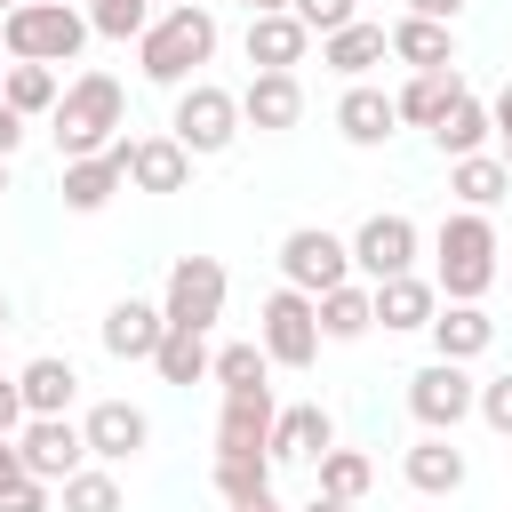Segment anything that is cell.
<instances>
[{
	"instance_id": "obj_46",
	"label": "cell",
	"mask_w": 512,
	"mask_h": 512,
	"mask_svg": "<svg viewBox=\"0 0 512 512\" xmlns=\"http://www.w3.org/2000/svg\"><path fill=\"white\" fill-rule=\"evenodd\" d=\"M240 8H248V16H280L288 0H240Z\"/></svg>"
},
{
	"instance_id": "obj_35",
	"label": "cell",
	"mask_w": 512,
	"mask_h": 512,
	"mask_svg": "<svg viewBox=\"0 0 512 512\" xmlns=\"http://www.w3.org/2000/svg\"><path fill=\"white\" fill-rule=\"evenodd\" d=\"M376 488V464L360 456V448H328L320 456V496H336V504H360Z\"/></svg>"
},
{
	"instance_id": "obj_4",
	"label": "cell",
	"mask_w": 512,
	"mask_h": 512,
	"mask_svg": "<svg viewBox=\"0 0 512 512\" xmlns=\"http://www.w3.org/2000/svg\"><path fill=\"white\" fill-rule=\"evenodd\" d=\"M0 48H8V64H72L88 48V8L24 0V8L0 16Z\"/></svg>"
},
{
	"instance_id": "obj_14",
	"label": "cell",
	"mask_w": 512,
	"mask_h": 512,
	"mask_svg": "<svg viewBox=\"0 0 512 512\" xmlns=\"http://www.w3.org/2000/svg\"><path fill=\"white\" fill-rule=\"evenodd\" d=\"M272 424H280L272 392H232L216 416V456H272Z\"/></svg>"
},
{
	"instance_id": "obj_42",
	"label": "cell",
	"mask_w": 512,
	"mask_h": 512,
	"mask_svg": "<svg viewBox=\"0 0 512 512\" xmlns=\"http://www.w3.org/2000/svg\"><path fill=\"white\" fill-rule=\"evenodd\" d=\"M16 144H24V112L0 96V160H16Z\"/></svg>"
},
{
	"instance_id": "obj_33",
	"label": "cell",
	"mask_w": 512,
	"mask_h": 512,
	"mask_svg": "<svg viewBox=\"0 0 512 512\" xmlns=\"http://www.w3.org/2000/svg\"><path fill=\"white\" fill-rule=\"evenodd\" d=\"M208 376L224 384V400H232V392H272V384H264V376H272V352H264V344H224Z\"/></svg>"
},
{
	"instance_id": "obj_19",
	"label": "cell",
	"mask_w": 512,
	"mask_h": 512,
	"mask_svg": "<svg viewBox=\"0 0 512 512\" xmlns=\"http://www.w3.org/2000/svg\"><path fill=\"white\" fill-rule=\"evenodd\" d=\"M400 472H408L416 496H456V488H464V448H456V432H424V440L400 456Z\"/></svg>"
},
{
	"instance_id": "obj_25",
	"label": "cell",
	"mask_w": 512,
	"mask_h": 512,
	"mask_svg": "<svg viewBox=\"0 0 512 512\" xmlns=\"http://www.w3.org/2000/svg\"><path fill=\"white\" fill-rule=\"evenodd\" d=\"M392 56H400L408 72H448V64H456V32H448V24H424V16H400V24H392Z\"/></svg>"
},
{
	"instance_id": "obj_2",
	"label": "cell",
	"mask_w": 512,
	"mask_h": 512,
	"mask_svg": "<svg viewBox=\"0 0 512 512\" xmlns=\"http://www.w3.org/2000/svg\"><path fill=\"white\" fill-rule=\"evenodd\" d=\"M120 120H128V88H120L112 72H80V80L56 96V112H48L56 160H96V152H112V144H120Z\"/></svg>"
},
{
	"instance_id": "obj_18",
	"label": "cell",
	"mask_w": 512,
	"mask_h": 512,
	"mask_svg": "<svg viewBox=\"0 0 512 512\" xmlns=\"http://www.w3.org/2000/svg\"><path fill=\"white\" fill-rule=\"evenodd\" d=\"M488 344H496V320H488L480 304H440V312H432V360L472 368Z\"/></svg>"
},
{
	"instance_id": "obj_29",
	"label": "cell",
	"mask_w": 512,
	"mask_h": 512,
	"mask_svg": "<svg viewBox=\"0 0 512 512\" xmlns=\"http://www.w3.org/2000/svg\"><path fill=\"white\" fill-rule=\"evenodd\" d=\"M432 312H440V288H432V280H416V272H400V280H384V288H376V320H384V328H400V336H408V328H432Z\"/></svg>"
},
{
	"instance_id": "obj_28",
	"label": "cell",
	"mask_w": 512,
	"mask_h": 512,
	"mask_svg": "<svg viewBox=\"0 0 512 512\" xmlns=\"http://www.w3.org/2000/svg\"><path fill=\"white\" fill-rule=\"evenodd\" d=\"M448 192H456V208H496L504 192H512V168L496 160V152H472V160H448Z\"/></svg>"
},
{
	"instance_id": "obj_15",
	"label": "cell",
	"mask_w": 512,
	"mask_h": 512,
	"mask_svg": "<svg viewBox=\"0 0 512 512\" xmlns=\"http://www.w3.org/2000/svg\"><path fill=\"white\" fill-rule=\"evenodd\" d=\"M240 120L264 128V136L296 128V120H304V80H296V72H256V80L240 88Z\"/></svg>"
},
{
	"instance_id": "obj_40",
	"label": "cell",
	"mask_w": 512,
	"mask_h": 512,
	"mask_svg": "<svg viewBox=\"0 0 512 512\" xmlns=\"http://www.w3.org/2000/svg\"><path fill=\"white\" fill-rule=\"evenodd\" d=\"M48 504H56V488H48V480H16V488L0 496V512H48Z\"/></svg>"
},
{
	"instance_id": "obj_30",
	"label": "cell",
	"mask_w": 512,
	"mask_h": 512,
	"mask_svg": "<svg viewBox=\"0 0 512 512\" xmlns=\"http://www.w3.org/2000/svg\"><path fill=\"white\" fill-rule=\"evenodd\" d=\"M368 328H376V288L344 280V288L320 296V336H328V344H360Z\"/></svg>"
},
{
	"instance_id": "obj_48",
	"label": "cell",
	"mask_w": 512,
	"mask_h": 512,
	"mask_svg": "<svg viewBox=\"0 0 512 512\" xmlns=\"http://www.w3.org/2000/svg\"><path fill=\"white\" fill-rule=\"evenodd\" d=\"M232 512H280V496H256V504H232Z\"/></svg>"
},
{
	"instance_id": "obj_51",
	"label": "cell",
	"mask_w": 512,
	"mask_h": 512,
	"mask_svg": "<svg viewBox=\"0 0 512 512\" xmlns=\"http://www.w3.org/2000/svg\"><path fill=\"white\" fill-rule=\"evenodd\" d=\"M496 160H504V168H512V144H504V152H496Z\"/></svg>"
},
{
	"instance_id": "obj_52",
	"label": "cell",
	"mask_w": 512,
	"mask_h": 512,
	"mask_svg": "<svg viewBox=\"0 0 512 512\" xmlns=\"http://www.w3.org/2000/svg\"><path fill=\"white\" fill-rule=\"evenodd\" d=\"M168 8H200V0H168Z\"/></svg>"
},
{
	"instance_id": "obj_16",
	"label": "cell",
	"mask_w": 512,
	"mask_h": 512,
	"mask_svg": "<svg viewBox=\"0 0 512 512\" xmlns=\"http://www.w3.org/2000/svg\"><path fill=\"white\" fill-rule=\"evenodd\" d=\"M160 336H168V312L144 304V296H120V304L104 312V352H112V360H152Z\"/></svg>"
},
{
	"instance_id": "obj_12",
	"label": "cell",
	"mask_w": 512,
	"mask_h": 512,
	"mask_svg": "<svg viewBox=\"0 0 512 512\" xmlns=\"http://www.w3.org/2000/svg\"><path fill=\"white\" fill-rule=\"evenodd\" d=\"M80 440H88V456H96V464H128V456H144L152 416H144V408H128V400H96V408L80 416Z\"/></svg>"
},
{
	"instance_id": "obj_37",
	"label": "cell",
	"mask_w": 512,
	"mask_h": 512,
	"mask_svg": "<svg viewBox=\"0 0 512 512\" xmlns=\"http://www.w3.org/2000/svg\"><path fill=\"white\" fill-rule=\"evenodd\" d=\"M88 32H104V40H144V32H152V0H88Z\"/></svg>"
},
{
	"instance_id": "obj_8",
	"label": "cell",
	"mask_w": 512,
	"mask_h": 512,
	"mask_svg": "<svg viewBox=\"0 0 512 512\" xmlns=\"http://www.w3.org/2000/svg\"><path fill=\"white\" fill-rule=\"evenodd\" d=\"M280 280L304 288V296L344 288V280H352V240H336L328 224H296V232L280 240Z\"/></svg>"
},
{
	"instance_id": "obj_53",
	"label": "cell",
	"mask_w": 512,
	"mask_h": 512,
	"mask_svg": "<svg viewBox=\"0 0 512 512\" xmlns=\"http://www.w3.org/2000/svg\"><path fill=\"white\" fill-rule=\"evenodd\" d=\"M8 8H24V0H0V16H8Z\"/></svg>"
},
{
	"instance_id": "obj_17",
	"label": "cell",
	"mask_w": 512,
	"mask_h": 512,
	"mask_svg": "<svg viewBox=\"0 0 512 512\" xmlns=\"http://www.w3.org/2000/svg\"><path fill=\"white\" fill-rule=\"evenodd\" d=\"M328 448H336V424H328L320 400L280 408V424H272V464H320Z\"/></svg>"
},
{
	"instance_id": "obj_31",
	"label": "cell",
	"mask_w": 512,
	"mask_h": 512,
	"mask_svg": "<svg viewBox=\"0 0 512 512\" xmlns=\"http://www.w3.org/2000/svg\"><path fill=\"white\" fill-rule=\"evenodd\" d=\"M152 368H160V384H200V376L216 368V352H208V336L168 328V336H160V352H152Z\"/></svg>"
},
{
	"instance_id": "obj_54",
	"label": "cell",
	"mask_w": 512,
	"mask_h": 512,
	"mask_svg": "<svg viewBox=\"0 0 512 512\" xmlns=\"http://www.w3.org/2000/svg\"><path fill=\"white\" fill-rule=\"evenodd\" d=\"M0 80H8V64H0Z\"/></svg>"
},
{
	"instance_id": "obj_23",
	"label": "cell",
	"mask_w": 512,
	"mask_h": 512,
	"mask_svg": "<svg viewBox=\"0 0 512 512\" xmlns=\"http://www.w3.org/2000/svg\"><path fill=\"white\" fill-rule=\"evenodd\" d=\"M384 56H392V32L384 24H344V32L320 40V64L344 72V80H368V64H384Z\"/></svg>"
},
{
	"instance_id": "obj_21",
	"label": "cell",
	"mask_w": 512,
	"mask_h": 512,
	"mask_svg": "<svg viewBox=\"0 0 512 512\" xmlns=\"http://www.w3.org/2000/svg\"><path fill=\"white\" fill-rule=\"evenodd\" d=\"M304 48H312V32H304L288 8H280V16H248V64H256V72H296Z\"/></svg>"
},
{
	"instance_id": "obj_10",
	"label": "cell",
	"mask_w": 512,
	"mask_h": 512,
	"mask_svg": "<svg viewBox=\"0 0 512 512\" xmlns=\"http://www.w3.org/2000/svg\"><path fill=\"white\" fill-rule=\"evenodd\" d=\"M416 248H424V232H416L400 208H376V216L352 232V272H360L368 288H384V280L416 272Z\"/></svg>"
},
{
	"instance_id": "obj_27",
	"label": "cell",
	"mask_w": 512,
	"mask_h": 512,
	"mask_svg": "<svg viewBox=\"0 0 512 512\" xmlns=\"http://www.w3.org/2000/svg\"><path fill=\"white\" fill-rule=\"evenodd\" d=\"M488 136H496V120H488V96H472V88H464V96L448 104V120L432 128V144H440L448 160H472V152H488Z\"/></svg>"
},
{
	"instance_id": "obj_11",
	"label": "cell",
	"mask_w": 512,
	"mask_h": 512,
	"mask_svg": "<svg viewBox=\"0 0 512 512\" xmlns=\"http://www.w3.org/2000/svg\"><path fill=\"white\" fill-rule=\"evenodd\" d=\"M16 456H24V472H32V480L64 488V480L80 472L88 440H80V424H72V416H32V424L16 432Z\"/></svg>"
},
{
	"instance_id": "obj_45",
	"label": "cell",
	"mask_w": 512,
	"mask_h": 512,
	"mask_svg": "<svg viewBox=\"0 0 512 512\" xmlns=\"http://www.w3.org/2000/svg\"><path fill=\"white\" fill-rule=\"evenodd\" d=\"M16 480H32V472H24V456H16V440H0V496H8Z\"/></svg>"
},
{
	"instance_id": "obj_13",
	"label": "cell",
	"mask_w": 512,
	"mask_h": 512,
	"mask_svg": "<svg viewBox=\"0 0 512 512\" xmlns=\"http://www.w3.org/2000/svg\"><path fill=\"white\" fill-rule=\"evenodd\" d=\"M112 152H120V168H128L136 192H184V184H192V152H184L176 136H136V144L120 136Z\"/></svg>"
},
{
	"instance_id": "obj_39",
	"label": "cell",
	"mask_w": 512,
	"mask_h": 512,
	"mask_svg": "<svg viewBox=\"0 0 512 512\" xmlns=\"http://www.w3.org/2000/svg\"><path fill=\"white\" fill-rule=\"evenodd\" d=\"M480 424H488V432H504V440H512V368H504V376H488V384H480Z\"/></svg>"
},
{
	"instance_id": "obj_41",
	"label": "cell",
	"mask_w": 512,
	"mask_h": 512,
	"mask_svg": "<svg viewBox=\"0 0 512 512\" xmlns=\"http://www.w3.org/2000/svg\"><path fill=\"white\" fill-rule=\"evenodd\" d=\"M24 424H32V416H24V392H16V376L0 368V440H16Z\"/></svg>"
},
{
	"instance_id": "obj_24",
	"label": "cell",
	"mask_w": 512,
	"mask_h": 512,
	"mask_svg": "<svg viewBox=\"0 0 512 512\" xmlns=\"http://www.w3.org/2000/svg\"><path fill=\"white\" fill-rule=\"evenodd\" d=\"M120 184H128L120 152H96V160H64V208H72V216H96V208H104Z\"/></svg>"
},
{
	"instance_id": "obj_20",
	"label": "cell",
	"mask_w": 512,
	"mask_h": 512,
	"mask_svg": "<svg viewBox=\"0 0 512 512\" xmlns=\"http://www.w3.org/2000/svg\"><path fill=\"white\" fill-rule=\"evenodd\" d=\"M336 128H344V144H384L392 128H400V104L384 96V88H368V80H352L344 96H336Z\"/></svg>"
},
{
	"instance_id": "obj_36",
	"label": "cell",
	"mask_w": 512,
	"mask_h": 512,
	"mask_svg": "<svg viewBox=\"0 0 512 512\" xmlns=\"http://www.w3.org/2000/svg\"><path fill=\"white\" fill-rule=\"evenodd\" d=\"M56 504H64V512H120V480H112V464H96V472L80 464V472L56 488Z\"/></svg>"
},
{
	"instance_id": "obj_38",
	"label": "cell",
	"mask_w": 512,
	"mask_h": 512,
	"mask_svg": "<svg viewBox=\"0 0 512 512\" xmlns=\"http://www.w3.org/2000/svg\"><path fill=\"white\" fill-rule=\"evenodd\" d=\"M288 16L304 24V32H344V24H360V0H288Z\"/></svg>"
},
{
	"instance_id": "obj_9",
	"label": "cell",
	"mask_w": 512,
	"mask_h": 512,
	"mask_svg": "<svg viewBox=\"0 0 512 512\" xmlns=\"http://www.w3.org/2000/svg\"><path fill=\"white\" fill-rule=\"evenodd\" d=\"M408 416H416L424 432H456L464 416H480V384H472V368H456V360H424V368L408 376Z\"/></svg>"
},
{
	"instance_id": "obj_3",
	"label": "cell",
	"mask_w": 512,
	"mask_h": 512,
	"mask_svg": "<svg viewBox=\"0 0 512 512\" xmlns=\"http://www.w3.org/2000/svg\"><path fill=\"white\" fill-rule=\"evenodd\" d=\"M208 56H216V16H208V0L152 16V32L136 40V72H144L152 88H192V72H200Z\"/></svg>"
},
{
	"instance_id": "obj_43",
	"label": "cell",
	"mask_w": 512,
	"mask_h": 512,
	"mask_svg": "<svg viewBox=\"0 0 512 512\" xmlns=\"http://www.w3.org/2000/svg\"><path fill=\"white\" fill-rule=\"evenodd\" d=\"M408 16H424V24H456L464 0H408Z\"/></svg>"
},
{
	"instance_id": "obj_32",
	"label": "cell",
	"mask_w": 512,
	"mask_h": 512,
	"mask_svg": "<svg viewBox=\"0 0 512 512\" xmlns=\"http://www.w3.org/2000/svg\"><path fill=\"white\" fill-rule=\"evenodd\" d=\"M0 96L24 112V120H40V112H56V64H8V80H0Z\"/></svg>"
},
{
	"instance_id": "obj_6",
	"label": "cell",
	"mask_w": 512,
	"mask_h": 512,
	"mask_svg": "<svg viewBox=\"0 0 512 512\" xmlns=\"http://www.w3.org/2000/svg\"><path fill=\"white\" fill-rule=\"evenodd\" d=\"M256 344L272 352V368H312L320 360V296H304V288H272L264 296V312H256Z\"/></svg>"
},
{
	"instance_id": "obj_47",
	"label": "cell",
	"mask_w": 512,
	"mask_h": 512,
	"mask_svg": "<svg viewBox=\"0 0 512 512\" xmlns=\"http://www.w3.org/2000/svg\"><path fill=\"white\" fill-rule=\"evenodd\" d=\"M304 512H352V504H336V496H312V504H304Z\"/></svg>"
},
{
	"instance_id": "obj_50",
	"label": "cell",
	"mask_w": 512,
	"mask_h": 512,
	"mask_svg": "<svg viewBox=\"0 0 512 512\" xmlns=\"http://www.w3.org/2000/svg\"><path fill=\"white\" fill-rule=\"evenodd\" d=\"M0 192H8V160H0Z\"/></svg>"
},
{
	"instance_id": "obj_34",
	"label": "cell",
	"mask_w": 512,
	"mask_h": 512,
	"mask_svg": "<svg viewBox=\"0 0 512 512\" xmlns=\"http://www.w3.org/2000/svg\"><path fill=\"white\" fill-rule=\"evenodd\" d=\"M208 480L224 504H256V496H272V456H216Z\"/></svg>"
},
{
	"instance_id": "obj_44",
	"label": "cell",
	"mask_w": 512,
	"mask_h": 512,
	"mask_svg": "<svg viewBox=\"0 0 512 512\" xmlns=\"http://www.w3.org/2000/svg\"><path fill=\"white\" fill-rule=\"evenodd\" d=\"M488 120H496V136H504V144H512V80H504V88H496V96H488Z\"/></svg>"
},
{
	"instance_id": "obj_26",
	"label": "cell",
	"mask_w": 512,
	"mask_h": 512,
	"mask_svg": "<svg viewBox=\"0 0 512 512\" xmlns=\"http://www.w3.org/2000/svg\"><path fill=\"white\" fill-rule=\"evenodd\" d=\"M456 96H464V72L448 64V72H416V80H408L392 104H400V120H408V128H440Z\"/></svg>"
},
{
	"instance_id": "obj_7",
	"label": "cell",
	"mask_w": 512,
	"mask_h": 512,
	"mask_svg": "<svg viewBox=\"0 0 512 512\" xmlns=\"http://www.w3.org/2000/svg\"><path fill=\"white\" fill-rule=\"evenodd\" d=\"M224 264L216 256H176L168 264V288H160V312H168V328H184V336H208L216 320H224Z\"/></svg>"
},
{
	"instance_id": "obj_1",
	"label": "cell",
	"mask_w": 512,
	"mask_h": 512,
	"mask_svg": "<svg viewBox=\"0 0 512 512\" xmlns=\"http://www.w3.org/2000/svg\"><path fill=\"white\" fill-rule=\"evenodd\" d=\"M496 256H504V240H496V224L480 208L440 216V232H432V288H440V304H480L488 280H496Z\"/></svg>"
},
{
	"instance_id": "obj_22",
	"label": "cell",
	"mask_w": 512,
	"mask_h": 512,
	"mask_svg": "<svg viewBox=\"0 0 512 512\" xmlns=\"http://www.w3.org/2000/svg\"><path fill=\"white\" fill-rule=\"evenodd\" d=\"M16 392H24V416H64V408H72V392H80V376H72V360L40 352V360H24V368H16Z\"/></svg>"
},
{
	"instance_id": "obj_49",
	"label": "cell",
	"mask_w": 512,
	"mask_h": 512,
	"mask_svg": "<svg viewBox=\"0 0 512 512\" xmlns=\"http://www.w3.org/2000/svg\"><path fill=\"white\" fill-rule=\"evenodd\" d=\"M0 336H8V296H0Z\"/></svg>"
},
{
	"instance_id": "obj_5",
	"label": "cell",
	"mask_w": 512,
	"mask_h": 512,
	"mask_svg": "<svg viewBox=\"0 0 512 512\" xmlns=\"http://www.w3.org/2000/svg\"><path fill=\"white\" fill-rule=\"evenodd\" d=\"M248 120H240V96L232 88H216V80H192V88H176V112H168V136L192 152V160H216V152H232V136H240Z\"/></svg>"
}]
</instances>
